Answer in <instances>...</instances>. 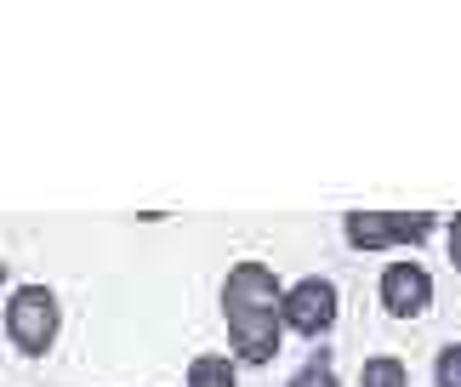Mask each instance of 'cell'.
Listing matches in <instances>:
<instances>
[{"label": "cell", "mask_w": 461, "mask_h": 387, "mask_svg": "<svg viewBox=\"0 0 461 387\" xmlns=\"http://www.w3.org/2000/svg\"><path fill=\"white\" fill-rule=\"evenodd\" d=\"M0 325H6V342H12L23 359H46L51 347H58V337H63V302H58V291L41 285V279L17 285V291L6 296Z\"/></svg>", "instance_id": "6da1fadb"}, {"label": "cell", "mask_w": 461, "mask_h": 387, "mask_svg": "<svg viewBox=\"0 0 461 387\" xmlns=\"http://www.w3.org/2000/svg\"><path fill=\"white\" fill-rule=\"evenodd\" d=\"M342 234L353 251H393V245H428L438 234L433 211H348Z\"/></svg>", "instance_id": "7a4b0ae2"}, {"label": "cell", "mask_w": 461, "mask_h": 387, "mask_svg": "<svg viewBox=\"0 0 461 387\" xmlns=\"http://www.w3.org/2000/svg\"><path fill=\"white\" fill-rule=\"evenodd\" d=\"M336 313H342V291H336V279L325 274H308V279H291L285 285V302H279V320H285L291 337H330Z\"/></svg>", "instance_id": "3957f363"}, {"label": "cell", "mask_w": 461, "mask_h": 387, "mask_svg": "<svg viewBox=\"0 0 461 387\" xmlns=\"http://www.w3.org/2000/svg\"><path fill=\"white\" fill-rule=\"evenodd\" d=\"M222 320H262V313H279L285 302V285L268 262H234L222 274Z\"/></svg>", "instance_id": "277c9868"}, {"label": "cell", "mask_w": 461, "mask_h": 387, "mask_svg": "<svg viewBox=\"0 0 461 387\" xmlns=\"http://www.w3.org/2000/svg\"><path fill=\"white\" fill-rule=\"evenodd\" d=\"M376 296H382V313H393V320H421V313L433 308V274L421 268V262L411 256H399V262H387L382 279H376Z\"/></svg>", "instance_id": "5b68a950"}, {"label": "cell", "mask_w": 461, "mask_h": 387, "mask_svg": "<svg viewBox=\"0 0 461 387\" xmlns=\"http://www.w3.org/2000/svg\"><path fill=\"white\" fill-rule=\"evenodd\" d=\"M285 320L279 313H262V320H228V359L234 364H274L279 347H285Z\"/></svg>", "instance_id": "8992f818"}, {"label": "cell", "mask_w": 461, "mask_h": 387, "mask_svg": "<svg viewBox=\"0 0 461 387\" xmlns=\"http://www.w3.org/2000/svg\"><path fill=\"white\" fill-rule=\"evenodd\" d=\"M188 387H240V364L228 354H200L188 364Z\"/></svg>", "instance_id": "52a82bcc"}, {"label": "cell", "mask_w": 461, "mask_h": 387, "mask_svg": "<svg viewBox=\"0 0 461 387\" xmlns=\"http://www.w3.org/2000/svg\"><path fill=\"white\" fill-rule=\"evenodd\" d=\"M359 387H411V371H404L399 354H370L359 371Z\"/></svg>", "instance_id": "ba28073f"}, {"label": "cell", "mask_w": 461, "mask_h": 387, "mask_svg": "<svg viewBox=\"0 0 461 387\" xmlns=\"http://www.w3.org/2000/svg\"><path fill=\"white\" fill-rule=\"evenodd\" d=\"M285 387H342V376H336V364H330V354H313L303 371H296Z\"/></svg>", "instance_id": "9c48e42d"}, {"label": "cell", "mask_w": 461, "mask_h": 387, "mask_svg": "<svg viewBox=\"0 0 461 387\" xmlns=\"http://www.w3.org/2000/svg\"><path fill=\"white\" fill-rule=\"evenodd\" d=\"M433 382H438V387H461V342H445V347H438Z\"/></svg>", "instance_id": "30bf717a"}, {"label": "cell", "mask_w": 461, "mask_h": 387, "mask_svg": "<svg viewBox=\"0 0 461 387\" xmlns=\"http://www.w3.org/2000/svg\"><path fill=\"white\" fill-rule=\"evenodd\" d=\"M445 251H450V268L461 274V211H456V217L445 222Z\"/></svg>", "instance_id": "8fae6325"}]
</instances>
